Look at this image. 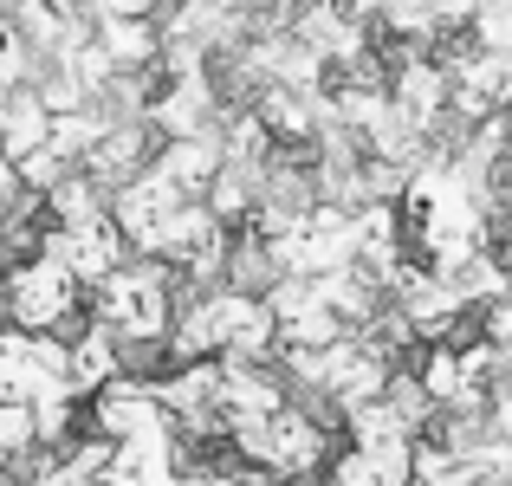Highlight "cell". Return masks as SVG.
Wrapping results in <instances>:
<instances>
[{
  "instance_id": "obj_2",
  "label": "cell",
  "mask_w": 512,
  "mask_h": 486,
  "mask_svg": "<svg viewBox=\"0 0 512 486\" xmlns=\"http://www.w3.org/2000/svg\"><path fill=\"white\" fill-rule=\"evenodd\" d=\"M0 299H7V324L59 337L65 324H78V312H85L91 292L78 286L46 247H39V253H26V260H13L7 273H0Z\"/></svg>"
},
{
  "instance_id": "obj_3",
  "label": "cell",
  "mask_w": 512,
  "mask_h": 486,
  "mask_svg": "<svg viewBox=\"0 0 512 486\" xmlns=\"http://www.w3.org/2000/svg\"><path fill=\"white\" fill-rule=\"evenodd\" d=\"M234 448H240V461H247V467H260V474L305 480V474H318V467H325L331 435L318 428V415H305L299 402H286L279 415H266V422L240 428V435H234Z\"/></svg>"
},
{
  "instance_id": "obj_5",
  "label": "cell",
  "mask_w": 512,
  "mask_h": 486,
  "mask_svg": "<svg viewBox=\"0 0 512 486\" xmlns=\"http://www.w3.org/2000/svg\"><path fill=\"white\" fill-rule=\"evenodd\" d=\"M46 253L65 266V273L78 279V286H104V279L117 273V266L137 260V247H130V234L117 227V214H91V221H72V227H46Z\"/></svg>"
},
{
  "instance_id": "obj_13",
  "label": "cell",
  "mask_w": 512,
  "mask_h": 486,
  "mask_svg": "<svg viewBox=\"0 0 512 486\" xmlns=\"http://www.w3.org/2000/svg\"><path fill=\"white\" fill-rule=\"evenodd\" d=\"M150 117L169 130V143H175V137H208V124H201V117H214V91H208V78H201V72H182V78H175V85L163 91V98L150 104Z\"/></svg>"
},
{
  "instance_id": "obj_7",
  "label": "cell",
  "mask_w": 512,
  "mask_h": 486,
  "mask_svg": "<svg viewBox=\"0 0 512 486\" xmlns=\"http://www.w3.org/2000/svg\"><path fill=\"white\" fill-rule=\"evenodd\" d=\"M286 383H279L266 363H221V428L240 435V428L266 422V415L286 409Z\"/></svg>"
},
{
  "instance_id": "obj_21",
  "label": "cell",
  "mask_w": 512,
  "mask_h": 486,
  "mask_svg": "<svg viewBox=\"0 0 512 486\" xmlns=\"http://www.w3.org/2000/svg\"><path fill=\"white\" fill-rule=\"evenodd\" d=\"M0 486H20V480H13V474H0Z\"/></svg>"
},
{
  "instance_id": "obj_16",
  "label": "cell",
  "mask_w": 512,
  "mask_h": 486,
  "mask_svg": "<svg viewBox=\"0 0 512 486\" xmlns=\"http://www.w3.org/2000/svg\"><path fill=\"white\" fill-rule=\"evenodd\" d=\"M383 26L396 39H428L441 26V13H435V0H383Z\"/></svg>"
},
{
  "instance_id": "obj_14",
  "label": "cell",
  "mask_w": 512,
  "mask_h": 486,
  "mask_svg": "<svg viewBox=\"0 0 512 486\" xmlns=\"http://www.w3.org/2000/svg\"><path fill=\"white\" fill-rule=\"evenodd\" d=\"M98 46L111 52L117 72H130V65H150L163 52V33L150 20H98Z\"/></svg>"
},
{
  "instance_id": "obj_1",
  "label": "cell",
  "mask_w": 512,
  "mask_h": 486,
  "mask_svg": "<svg viewBox=\"0 0 512 486\" xmlns=\"http://www.w3.org/2000/svg\"><path fill=\"white\" fill-rule=\"evenodd\" d=\"M85 318L104 324V331L117 337V344H163V337L175 331V273L163 260H130L117 266L104 286H91L85 299Z\"/></svg>"
},
{
  "instance_id": "obj_6",
  "label": "cell",
  "mask_w": 512,
  "mask_h": 486,
  "mask_svg": "<svg viewBox=\"0 0 512 486\" xmlns=\"http://www.w3.org/2000/svg\"><path fill=\"white\" fill-rule=\"evenodd\" d=\"M91 422H98L104 441L182 435V428L169 422V409H163V396H156V383H137V376H117L111 389H98V396H91Z\"/></svg>"
},
{
  "instance_id": "obj_9",
  "label": "cell",
  "mask_w": 512,
  "mask_h": 486,
  "mask_svg": "<svg viewBox=\"0 0 512 486\" xmlns=\"http://www.w3.org/2000/svg\"><path fill=\"white\" fill-rule=\"evenodd\" d=\"M124 376V344H117L104 324H85L78 337H65V383L78 402H91L98 389H111Z\"/></svg>"
},
{
  "instance_id": "obj_20",
  "label": "cell",
  "mask_w": 512,
  "mask_h": 486,
  "mask_svg": "<svg viewBox=\"0 0 512 486\" xmlns=\"http://www.w3.org/2000/svg\"><path fill=\"white\" fill-rule=\"evenodd\" d=\"M240 486H292V480H279V474H260V467H240Z\"/></svg>"
},
{
  "instance_id": "obj_12",
  "label": "cell",
  "mask_w": 512,
  "mask_h": 486,
  "mask_svg": "<svg viewBox=\"0 0 512 486\" xmlns=\"http://www.w3.org/2000/svg\"><path fill=\"white\" fill-rule=\"evenodd\" d=\"M156 169H163L182 195L201 201V188H214V175L227 169V150H221V137H214V130H208V137H175V143H163Z\"/></svg>"
},
{
  "instance_id": "obj_4",
  "label": "cell",
  "mask_w": 512,
  "mask_h": 486,
  "mask_svg": "<svg viewBox=\"0 0 512 486\" xmlns=\"http://www.w3.org/2000/svg\"><path fill=\"white\" fill-rule=\"evenodd\" d=\"M52 396H72V383H65V337L0 324V402L39 409Z\"/></svg>"
},
{
  "instance_id": "obj_10",
  "label": "cell",
  "mask_w": 512,
  "mask_h": 486,
  "mask_svg": "<svg viewBox=\"0 0 512 486\" xmlns=\"http://www.w3.org/2000/svg\"><path fill=\"white\" fill-rule=\"evenodd\" d=\"M52 143V111L39 104V91L33 85H13L7 98H0V156L20 169L33 150H46Z\"/></svg>"
},
{
  "instance_id": "obj_15",
  "label": "cell",
  "mask_w": 512,
  "mask_h": 486,
  "mask_svg": "<svg viewBox=\"0 0 512 486\" xmlns=\"http://www.w3.org/2000/svg\"><path fill=\"white\" fill-rule=\"evenodd\" d=\"M39 448V428H33V409L20 402H0V474L26 467V454Z\"/></svg>"
},
{
  "instance_id": "obj_18",
  "label": "cell",
  "mask_w": 512,
  "mask_h": 486,
  "mask_svg": "<svg viewBox=\"0 0 512 486\" xmlns=\"http://www.w3.org/2000/svg\"><path fill=\"white\" fill-rule=\"evenodd\" d=\"M26 201V188H20V169H13L7 156H0V240H7V221H13V208Z\"/></svg>"
},
{
  "instance_id": "obj_11",
  "label": "cell",
  "mask_w": 512,
  "mask_h": 486,
  "mask_svg": "<svg viewBox=\"0 0 512 486\" xmlns=\"http://www.w3.org/2000/svg\"><path fill=\"white\" fill-rule=\"evenodd\" d=\"M325 486H415V441H402V448H344Z\"/></svg>"
},
{
  "instance_id": "obj_8",
  "label": "cell",
  "mask_w": 512,
  "mask_h": 486,
  "mask_svg": "<svg viewBox=\"0 0 512 486\" xmlns=\"http://www.w3.org/2000/svg\"><path fill=\"white\" fill-rule=\"evenodd\" d=\"M182 441L175 435H137V441H117L111 454V480L104 486H182Z\"/></svg>"
},
{
  "instance_id": "obj_17",
  "label": "cell",
  "mask_w": 512,
  "mask_h": 486,
  "mask_svg": "<svg viewBox=\"0 0 512 486\" xmlns=\"http://www.w3.org/2000/svg\"><path fill=\"white\" fill-rule=\"evenodd\" d=\"M26 467H33V486H104L98 474H85L72 454H52V448H33Z\"/></svg>"
},
{
  "instance_id": "obj_19",
  "label": "cell",
  "mask_w": 512,
  "mask_h": 486,
  "mask_svg": "<svg viewBox=\"0 0 512 486\" xmlns=\"http://www.w3.org/2000/svg\"><path fill=\"white\" fill-rule=\"evenodd\" d=\"M182 486H240V474H214V467H188Z\"/></svg>"
}]
</instances>
